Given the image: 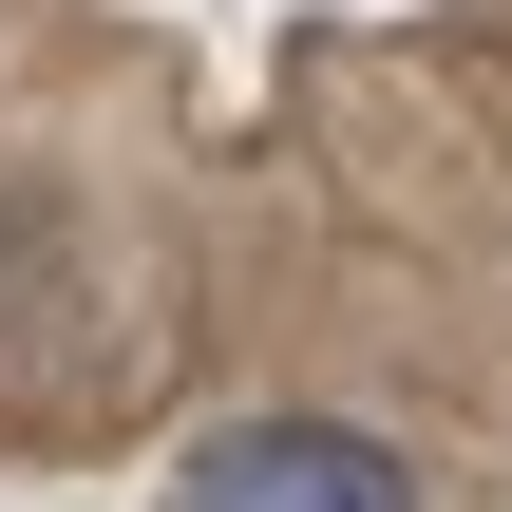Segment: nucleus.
Returning a JSON list of instances; mask_svg holds the SVG:
<instances>
[{
    "mask_svg": "<svg viewBox=\"0 0 512 512\" xmlns=\"http://www.w3.org/2000/svg\"><path fill=\"white\" fill-rule=\"evenodd\" d=\"M171 512H437V494L361 418H209L190 475H171Z\"/></svg>",
    "mask_w": 512,
    "mask_h": 512,
    "instance_id": "1",
    "label": "nucleus"
}]
</instances>
